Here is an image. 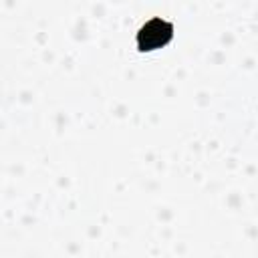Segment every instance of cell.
<instances>
[{
    "label": "cell",
    "instance_id": "6da1fadb",
    "mask_svg": "<svg viewBox=\"0 0 258 258\" xmlns=\"http://www.w3.org/2000/svg\"><path fill=\"white\" fill-rule=\"evenodd\" d=\"M171 32H173L171 24H167L161 18H153L139 28V44L141 46H149V44L163 46L167 42V38L171 36Z\"/></svg>",
    "mask_w": 258,
    "mask_h": 258
}]
</instances>
